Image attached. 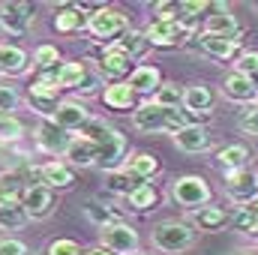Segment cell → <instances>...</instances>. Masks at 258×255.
<instances>
[{
	"label": "cell",
	"instance_id": "6da1fadb",
	"mask_svg": "<svg viewBox=\"0 0 258 255\" xmlns=\"http://www.w3.org/2000/svg\"><path fill=\"white\" fill-rule=\"evenodd\" d=\"M87 30H90V36H93V39L114 45V42H117V39L129 30V21H126V15H123V12L102 6V9H96V12L87 18Z\"/></svg>",
	"mask_w": 258,
	"mask_h": 255
},
{
	"label": "cell",
	"instance_id": "7a4b0ae2",
	"mask_svg": "<svg viewBox=\"0 0 258 255\" xmlns=\"http://www.w3.org/2000/svg\"><path fill=\"white\" fill-rule=\"evenodd\" d=\"M195 243V231L186 222H177V219H165L153 228V246L159 252H183Z\"/></svg>",
	"mask_w": 258,
	"mask_h": 255
},
{
	"label": "cell",
	"instance_id": "3957f363",
	"mask_svg": "<svg viewBox=\"0 0 258 255\" xmlns=\"http://www.w3.org/2000/svg\"><path fill=\"white\" fill-rule=\"evenodd\" d=\"M171 195H174V201H177L180 207H186V210H198V207L210 204V186H207V180L198 177V174H183V177H177L174 186H171Z\"/></svg>",
	"mask_w": 258,
	"mask_h": 255
},
{
	"label": "cell",
	"instance_id": "277c9868",
	"mask_svg": "<svg viewBox=\"0 0 258 255\" xmlns=\"http://www.w3.org/2000/svg\"><path fill=\"white\" fill-rule=\"evenodd\" d=\"M186 36H189V30L180 21H159V18H153L147 24V30H144V39L153 48H177V45L186 42Z\"/></svg>",
	"mask_w": 258,
	"mask_h": 255
},
{
	"label": "cell",
	"instance_id": "5b68a950",
	"mask_svg": "<svg viewBox=\"0 0 258 255\" xmlns=\"http://www.w3.org/2000/svg\"><path fill=\"white\" fill-rule=\"evenodd\" d=\"M36 18V9L24 0H9V3H0V27L12 36H21L27 33V27L33 24Z\"/></svg>",
	"mask_w": 258,
	"mask_h": 255
},
{
	"label": "cell",
	"instance_id": "8992f818",
	"mask_svg": "<svg viewBox=\"0 0 258 255\" xmlns=\"http://www.w3.org/2000/svg\"><path fill=\"white\" fill-rule=\"evenodd\" d=\"M102 246L114 255L138 252V231L126 222H111V225L102 228Z\"/></svg>",
	"mask_w": 258,
	"mask_h": 255
},
{
	"label": "cell",
	"instance_id": "52a82bcc",
	"mask_svg": "<svg viewBox=\"0 0 258 255\" xmlns=\"http://www.w3.org/2000/svg\"><path fill=\"white\" fill-rule=\"evenodd\" d=\"M123 156H126V135H123L120 129L111 126L102 135V141H96V162H99L102 168L114 171V168L123 162Z\"/></svg>",
	"mask_w": 258,
	"mask_h": 255
},
{
	"label": "cell",
	"instance_id": "ba28073f",
	"mask_svg": "<svg viewBox=\"0 0 258 255\" xmlns=\"http://www.w3.org/2000/svg\"><path fill=\"white\" fill-rule=\"evenodd\" d=\"M228 195L240 204H252L258 201V171H249V168H240V171H231L228 174Z\"/></svg>",
	"mask_w": 258,
	"mask_h": 255
},
{
	"label": "cell",
	"instance_id": "9c48e42d",
	"mask_svg": "<svg viewBox=\"0 0 258 255\" xmlns=\"http://www.w3.org/2000/svg\"><path fill=\"white\" fill-rule=\"evenodd\" d=\"M21 207L27 210L30 219H45L54 210V192L48 186H27L21 195Z\"/></svg>",
	"mask_w": 258,
	"mask_h": 255
},
{
	"label": "cell",
	"instance_id": "30bf717a",
	"mask_svg": "<svg viewBox=\"0 0 258 255\" xmlns=\"http://www.w3.org/2000/svg\"><path fill=\"white\" fill-rule=\"evenodd\" d=\"M51 120L60 129H66V132H81V129L90 123V111H87L81 102H75V99H63V102L57 105V111H54Z\"/></svg>",
	"mask_w": 258,
	"mask_h": 255
},
{
	"label": "cell",
	"instance_id": "8fae6325",
	"mask_svg": "<svg viewBox=\"0 0 258 255\" xmlns=\"http://www.w3.org/2000/svg\"><path fill=\"white\" fill-rule=\"evenodd\" d=\"M69 132L60 129L54 120H42L39 126H36V144H39V150H45V153H51V156H57V153H66V147H69Z\"/></svg>",
	"mask_w": 258,
	"mask_h": 255
},
{
	"label": "cell",
	"instance_id": "7c38bea8",
	"mask_svg": "<svg viewBox=\"0 0 258 255\" xmlns=\"http://www.w3.org/2000/svg\"><path fill=\"white\" fill-rule=\"evenodd\" d=\"M168 111L171 108H162L156 102H144V105H138L132 111V123H135V129H141V132H159V129H165V123H168Z\"/></svg>",
	"mask_w": 258,
	"mask_h": 255
},
{
	"label": "cell",
	"instance_id": "4fadbf2b",
	"mask_svg": "<svg viewBox=\"0 0 258 255\" xmlns=\"http://www.w3.org/2000/svg\"><path fill=\"white\" fill-rule=\"evenodd\" d=\"M171 138H174V144L183 153H204V150H210V132L204 126H198V123H186L180 132H174Z\"/></svg>",
	"mask_w": 258,
	"mask_h": 255
},
{
	"label": "cell",
	"instance_id": "5bb4252c",
	"mask_svg": "<svg viewBox=\"0 0 258 255\" xmlns=\"http://www.w3.org/2000/svg\"><path fill=\"white\" fill-rule=\"evenodd\" d=\"M204 33H210V36H225V39H237L240 27H237V18L231 15L228 6H216V12L204 18Z\"/></svg>",
	"mask_w": 258,
	"mask_h": 255
},
{
	"label": "cell",
	"instance_id": "9a60e30c",
	"mask_svg": "<svg viewBox=\"0 0 258 255\" xmlns=\"http://www.w3.org/2000/svg\"><path fill=\"white\" fill-rule=\"evenodd\" d=\"M222 90H225L228 99L243 102V105H252L258 99V90H255V84H252V78H246L240 72H228L225 81H222Z\"/></svg>",
	"mask_w": 258,
	"mask_h": 255
},
{
	"label": "cell",
	"instance_id": "2e32d148",
	"mask_svg": "<svg viewBox=\"0 0 258 255\" xmlns=\"http://www.w3.org/2000/svg\"><path fill=\"white\" fill-rule=\"evenodd\" d=\"M126 84L135 96H138V93H156V90L162 87V75H159L156 66H135V69L129 72Z\"/></svg>",
	"mask_w": 258,
	"mask_h": 255
},
{
	"label": "cell",
	"instance_id": "e0dca14e",
	"mask_svg": "<svg viewBox=\"0 0 258 255\" xmlns=\"http://www.w3.org/2000/svg\"><path fill=\"white\" fill-rule=\"evenodd\" d=\"M87 18H90V15H87L81 6H60V9L54 12L51 24H54L57 33H78V30L87 27Z\"/></svg>",
	"mask_w": 258,
	"mask_h": 255
},
{
	"label": "cell",
	"instance_id": "ac0fdd59",
	"mask_svg": "<svg viewBox=\"0 0 258 255\" xmlns=\"http://www.w3.org/2000/svg\"><path fill=\"white\" fill-rule=\"evenodd\" d=\"M180 105H183L189 114H210V108H213V90H210L207 84H189V87L183 90Z\"/></svg>",
	"mask_w": 258,
	"mask_h": 255
},
{
	"label": "cell",
	"instance_id": "d6986e66",
	"mask_svg": "<svg viewBox=\"0 0 258 255\" xmlns=\"http://www.w3.org/2000/svg\"><path fill=\"white\" fill-rule=\"evenodd\" d=\"M102 102H105L111 111H135V93L129 90L126 81L105 84V90H102Z\"/></svg>",
	"mask_w": 258,
	"mask_h": 255
},
{
	"label": "cell",
	"instance_id": "ffe728a7",
	"mask_svg": "<svg viewBox=\"0 0 258 255\" xmlns=\"http://www.w3.org/2000/svg\"><path fill=\"white\" fill-rule=\"evenodd\" d=\"M39 171H42V186H48V189H69V186L75 183L72 168H69L66 162H57V159L39 165Z\"/></svg>",
	"mask_w": 258,
	"mask_h": 255
},
{
	"label": "cell",
	"instance_id": "44dd1931",
	"mask_svg": "<svg viewBox=\"0 0 258 255\" xmlns=\"http://www.w3.org/2000/svg\"><path fill=\"white\" fill-rule=\"evenodd\" d=\"M132 69H135L132 66V57H126L117 45H108L105 54H102V60H99V72H105L108 78H123Z\"/></svg>",
	"mask_w": 258,
	"mask_h": 255
},
{
	"label": "cell",
	"instance_id": "7402d4cb",
	"mask_svg": "<svg viewBox=\"0 0 258 255\" xmlns=\"http://www.w3.org/2000/svg\"><path fill=\"white\" fill-rule=\"evenodd\" d=\"M63 156L72 165H78V168L96 165V144H93L90 138H84V135H75V138L69 141V147H66Z\"/></svg>",
	"mask_w": 258,
	"mask_h": 255
},
{
	"label": "cell",
	"instance_id": "603a6c76",
	"mask_svg": "<svg viewBox=\"0 0 258 255\" xmlns=\"http://www.w3.org/2000/svg\"><path fill=\"white\" fill-rule=\"evenodd\" d=\"M189 213H192V222L201 231H216V228H222V225L228 222V213H225V207H219V204H204V207L189 210Z\"/></svg>",
	"mask_w": 258,
	"mask_h": 255
},
{
	"label": "cell",
	"instance_id": "cb8c5ba5",
	"mask_svg": "<svg viewBox=\"0 0 258 255\" xmlns=\"http://www.w3.org/2000/svg\"><path fill=\"white\" fill-rule=\"evenodd\" d=\"M201 51L213 60H228L234 51H237V39H225V36H210V33H201Z\"/></svg>",
	"mask_w": 258,
	"mask_h": 255
},
{
	"label": "cell",
	"instance_id": "d4e9b609",
	"mask_svg": "<svg viewBox=\"0 0 258 255\" xmlns=\"http://www.w3.org/2000/svg\"><path fill=\"white\" fill-rule=\"evenodd\" d=\"M246 159H249V150H246L243 144H228V147H222V150L216 153V162H219V168H222L225 174L246 168Z\"/></svg>",
	"mask_w": 258,
	"mask_h": 255
},
{
	"label": "cell",
	"instance_id": "484cf974",
	"mask_svg": "<svg viewBox=\"0 0 258 255\" xmlns=\"http://www.w3.org/2000/svg\"><path fill=\"white\" fill-rule=\"evenodd\" d=\"M27 69V54L18 45H0V72L3 75H21Z\"/></svg>",
	"mask_w": 258,
	"mask_h": 255
},
{
	"label": "cell",
	"instance_id": "4316f807",
	"mask_svg": "<svg viewBox=\"0 0 258 255\" xmlns=\"http://www.w3.org/2000/svg\"><path fill=\"white\" fill-rule=\"evenodd\" d=\"M141 183H144V180H141V177H135L126 165H123V168H114V171H108V174H105V186H108L111 192H117V195H129V192L138 189Z\"/></svg>",
	"mask_w": 258,
	"mask_h": 255
},
{
	"label": "cell",
	"instance_id": "83f0119b",
	"mask_svg": "<svg viewBox=\"0 0 258 255\" xmlns=\"http://www.w3.org/2000/svg\"><path fill=\"white\" fill-rule=\"evenodd\" d=\"M84 72H87V63H81V60H63V63L54 69V78H57L60 90H66V87H72V90H75V87L81 84Z\"/></svg>",
	"mask_w": 258,
	"mask_h": 255
},
{
	"label": "cell",
	"instance_id": "f1b7e54d",
	"mask_svg": "<svg viewBox=\"0 0 258 255\" xmlns=\"http://www.w3.org/2000/svg\"><path fill=\"white\" fill-rule=\"evenodd\" d=\"M126 168L135 174V177H141V180H150L153 174H159V159L153 156V153H135V156H129Z\"/></svg>",
	"mask_w": 258,
	"mask_h": 255
},
{
	"label": "cell",
	"instance_id": "f546056e",
	"mask_svg": "<svg viewBox=\"0 0 258 255\" xmlns=\"http://www.w3.org/2000/svg\"><path fill=\"white\" fill-rule=\"evenodd\" d=\"M207 9V3H198V0H180L177 6H174V21H180L189 33H192V27L201 21V12Z\"/></svg>",
	"mask_w": 258,
	"mask_h": 255
},
{
	"label": "cell",
	"instance_id": "4dcf8cb0",
	"mask_svg": "<svg viewBox=\"0 0 258 255\" xmlns=\"http://www.w3.org/2000/svg\"><path fill=\"white\" fill-rule=\"evenodd\" d=\"M27 210L21 207V201L15 204H0V231H18L27 222Z\"/></svg>",
	"mask_w": 258,
	"mask_h": 255
},
{
	"label": "cell",
	"instance_id": "1f68e13d",
	"mask_svg": "<svg viewBox=\"0 0 258 255\" xmlns=\"http://www.w3.org/2000/svg\"><path fill=\"white\" fill-rule=\"evenodd\" d=\"M114 45H117L126 57H132V60H135V57H144V54H147V48H150V42L144 39V33H135V30H126Z\"/></svg>",
	"mask_w": 258,
	"mask_h": 255
},
{
	"label": "cell",
	"instance_id": "d6a6232c",
	"mask_svg": "<svg viewBox=\"0 0 258 255\" xmlns=\"http://www.w3.org/2000/svg\"><path fill=\"white\" fill-rule=\"evenodd\" d=\"M126 198H129V207L138 210V213H144V210H150V207L159 204V192H156V186H150V183H141L135 192H129Z\"/></svg>",
	"mask_w": 258,
	"mask_h": 255
},
{
	"label": "cell",
	"instance_id": "836d02e7",
	"mask_svg": "<svg viewBox=\"0 0 258 255\" xmlns=\"http://www.w3.org/2000/svg\"><path fill=\"white\" fill-rule=\"evenodd\" d=\"M33 63L39 69V75H45V72H54L63 60H60V51H57L54 45H39L36 54H33Z\"/></svg>",
	"mask_w": 258,
	"mask_h": 255
},
{
	"label": "cell",
	"instance_id": "e575fe53",
	"mask_svg": "<svg viewBox=\"0 0 258 255\" xmlns=\"http://www.w3.org/2000/svg\"><path fill=\"white\" fill-rule=\"evenodd\" d=\"M21 135H24V123H21L15 114L0 111V144H6V141H18Z\"/></svg>",
	"mask_w": 258,
	"mask_h": 255
},
{
	"label": "cell",
	"instance_id": "d590c367",
	"mask_svg": "<svg viewBox=\"0 0 258 255\" xmlns=\"http://www.w3.org/2000/svg\"><path fill=\"white\" fill-rule=\"evenodd\" d=\"M180 99H183V90L177 84H171V81H162V87L153 93V102L162 105V108H177Z\"/></svg>",
	"mask_w": 258,
	"mask_h": 255
},
{
	"label": "cell",
	"instance_id": "8d00e7d4",
	"mask_svg": "<svg viewBox=\"0 0 258 255\" xmlns=\"http://www.w3.org/2000/svg\"><path fill=\"white\" fill-rule=\"evenodd\" d=\"M255 219H258V213L252 210V207H240L228 222H231V228L234 231H240V234H249L252 231V225H255Z\"/></svg>",
	"mask_w": 258,
	"mask_h": 255
},
{
	"label": "cell",
	"instance_id": "74e56055",
	"mask_svg": "<svg viewBox=\"0 0 258 255\" xmlns=\"http://www.w3.org/2000/svg\"><path fill=\"white\" fill-rule=\"evenodd\" d=\"M45 255H81V246L69 237H57L45 246Z\"/></svg>",
	"mask_w": 258,
	"mask_h": 255
},
{
	"label": "cell",
	"instance_id": "f35d334b",
	"mask_svg": "<svg viewBox=\"0 0 258 255\" xmlns=\"http://www.w3.org/2000/svg\"><path fill=\"white\" fill-rule=\"evenodd\" d=\"M237 123H240V129H243V132L258 135V105H243V108H240Z\"/></svg>",
	"mask_w": 258,
	"mask_h": 255
},
{
	"label": "cell",
	"instance_id": "ab89813d",
	"mask_svg": "<svg viewBox=\"0 0 258 255\" xmlns=\"http://www.w3.org/2000/svg\"><path fill=\"white\" fill-rule=\"evenodd\" d=\"M87 216H90L96 225H102V228H105V225H111V222H117V219L111 216V210H108V207H102V204H96V201H90V204H87Z\"/></svg>",
	"mask_w": 258,
	"mask_h": 255
},
{
	"label": "cell",
	"instance_id": "60d3db41",
	"mask_svg": "<svg viewBox=\"0 0 258 255\" xmlns=\"http://www.w3.org/2000/svg\"><path fill=\"white\" fill-rule=\"evenodd\" d=\"M234 72H240V75H246V78H255L258 75V51H246V54H240V60H237V69Z\"/></svg>",
	"mask_w": 258,
	"mask_h": 255
},
{
	"label": "cell",
	"instance_id": "b9f144b4",
	"mask_svg": "<svg viewBox=\"0 0 258 255\" xmlns=\"http://www.w3.org/2000/svg\"><path fill=\"white\" fill-rule=\"evenodd\" d=\"M99 87H102L99 72H90V69H87V72H84V78H81V84H78L75 90H78V93H84V96H90V93H96Z\"/></svg>",
	"mask_w": 258,
	"mask_h": 255
},
{
	"label": "cell",
	"instance_id": "7bdbcfd3",
	"mask_svg": "<svg viewBox=\"0 0 258 255\" xmlns=\"http://www.w3.org/2000/svg\"><path fill=\"white\" fill-rule=\"evenodd\" d=\"M18 105V96H15V90L9 87V84H3L0 81V111H9L12 114V108Z\"/></svg>",
	"mask_w": 258,
	"mask_h": 255
},
{
	"label": "cell",
	"instance_id": "ee69618b",
	"mask_svg": "<svg viewBox=\"0 0 258 255\" xmlns=\"http://www.w3.org/2000/svg\"><path fill=\"white\" fill-rule=\"evenodd\" d=\"M0 255H27V246L15 237H3L0 240Z\"/></svg>",
	"mask_w": 258,
	"mask_h": 255
},
{
	"label": "cell",
	"instance_id": "f6af8a7d",
	"mask_svg": "<svg viewBox=\"0 0 258 255\" xmlns=\"http://www.w3.org/2000/svg\"><path fill=\"white\" fill-rule=\"evenodd\" d=\"M84 255H114V252H108L105 246H96V249H90V252H84Z\"/></svg>",
	"mask_w": 258,
	"mask_h": 255
},
{
	"label": "cell",
	"instance_id": "bcb514c9",
	"mask_svg": "<svg viewBox=\"0 0 258 255\" xmlns=\"http://www.w3.org/2000/svg\"><path fill=\"white\" fill-rule=\"evenodd\" d=\"M240 255H258V249H246V252H240Z\"/></svg>",
	"mask_w": 258,
	"mask_h": 255
},
{
	"label": "cell",
	"instance_id": "7dc6e473",
	"mask_svg": "<svg viewBox=\"0 0 258 255\" xmlns=\"http://www.w3.org/2000/svg\"><path fill=\"white\" fill-rule=\"evenodd\" d=\"M132 255H141V252H132Z\"/></svg>",
	"mask_w": 258,
	"mask_h": 255
},
{
	"label": "cell",
	"instance_id": "c3c4849f",
	"mask_svg": "<svg viewBox=\"0 0 258 255\" xmlns=\"http://www.w3.org/2000/svg\"><path fill=\"white\" fill-rule=\"evenodd\" d=\"M0 150H3V144H0Z\"/></svg>",
	"mask_w": 258,
	"mask_h": 255
},
{
	"label": "cell",
	"instance_id": "681fc988",
	"mask_svg": "<svg viewBox=\"0 0 258 255\" xmlns=\"http://www.w3.org/2000/svg\"><path fill=\"white\" fill-rule=\"evenodd\" d=\"M0 75H3V72H0Z\"/></svg>",
	"mask_w": 258,
	"mask_h": 255
}]
</instances>
